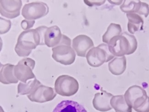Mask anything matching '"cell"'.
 Listing matches in <instances>:
<instances>
[{
  "label": "cell",
  "instance_id": "6da1fadb",
  "mask_svg": "<svg viewBox=\"0 0 149 112\" xmlns=\"http://www.w3.org/2000/svg\"><path fill=\"white\" fill-rule=\"evenodd\" d=\"M48 27L41 26L36 29L22 32L17 39L15 51L18 56L26 57L30 55L33 50L39 45H45V34Z\"/></svg>",
  "mask_w": 149,
  "mask_h": 112
},
{
  "label": "cell",
  "instance_id": "7a4b0ae2",
  "mask_svg": "<svg viewBox=\"0 0 149 112\" xmlns=\"http://www.w3.org/2000/svg\"><path fill=\"white\" fill-rule=\"evenodd\" d=\"M108 48L112 55L121 57L133 54L137 48L138 43L135 36L124 32L114 37L108 43Z\"/></svg>",
  "mask_w": 149,
  "mask_h": 112
},
{
  "label": "cell",
  "instance_id": "3957f363",
  "mask_svg": "<svg viewBox=\"0 0 149 112\" xmlns=\"http://www.w3.org/2000/svg\"><path fill=\"white\" fill-rule=\"evenodd\" d=\"M71 45V39L63 35L60 43L52 48V58L58 63L64 65L73 64L75 60L76 53Z\"/></svg>",
  "mask_w": 149,
  "mask_h": 112
},
{
  "label": "cell",
  "instance_id": "277c9868",
  "mask_svg": "<svg viewBox=\"0 0 149 112\" xmlns=\"http://www.w3.org/2000/svg\"><path fill=\"white\" fill-rule=\"evenodd\" d=\"M114 57L109 51L108 45L104 43L90 49L86 56L88 64L95 68L102 66L104 63L111 60Z\"/></svg>",
  "mask_w": 149,
  "mask_h": 112
},
{
  "label": "cell",
  "instance_id": "5b68a950",
  "mask_svg": "<svg viewBox=\"0 0 149 112\" xmlns=\"http://www.w3.org/2000/svg\"><path fill=\"white\" fill-rule=\"evenodd\" d=\"M79 84L74 78L62 75L56 79L55 83V90L57 94L63 97H71L78 92Z\"/></svg>",
  "mask_w": 149,
  "mask_h": 112
},
{
  "label": "cell",
  "instance_id": "8992f818",
  "mask_svg": "<svg viewBox=\"0 0 149 112\" xmlns=\"http://www.w3.org/2000/svg\"><path fill=\"white\" fill-rule=\"evenodd\" d=\"M35 65L36 62L31 58H24L14 67L15 77L23 83H27V81L29 79L36 78L35 74L33 73Z\"/></svg>",
  "mask_w": 149,
  "mask_h": 112
},
{
  "label": "cell",
  "instance_id": "52a82bcc",
  "mask_svg": "<svg viewBox=\"0 0 149 112\" xmlns=\"http://www.w3.org/2000/svg\"><path fill=\"white\" fill-rule=\"evenodd\" d=\"M49 11L48 6L44 2H33L24 5L22 15L26 20H35L45 16Z\"/></svg>",
  "mask_w": 149,
  "mask_h": 112
},
{
  "label": "cell",
  "instance_id": "ba28073f",
  "mask_svg": "<svg viewBox=\"0 0 149 112\" xmlns=\"http://www.w3.org/2000/svg\"><path fill=\"white\" fill-rule=\"evenodd\" d=\"M56 96L54 89L41 84L27 95V97L33 102L43 103L53 100Z\"/></svg>",
  "mask_w": 149,
  "mask_h": 112
},
{
  "label": "cell",
  "instance_id": "9c48e42d",
  "mask_svg": "<svg viewBox=\"0 0 149 112\" xmlns=\"http://www.w3.org/2000/svg\"><path fill=\"white\" fill-rule=\"evenodd\" d=\"M22 6L21 0H1L0 1V13L2 16L10 19L19 16Z\"/></svg>",
  "mask_w": 149,
  "mask_h": 112
},
{
  "label": "cell",
  "instance_id": "30bf717a",
  "mask_svg": "<svg viewBox=\"0 0 149 112\" xmlns=\"http://www.w3.org/2000/svg\"><path fill=\"white\" fill-rule=\"evenodd\" d=\"M94 46L93 41L86 35H79L72 40V48L79 57H85L88 51Z\"/></svg>",
  "mask_w": 149,
  "mask_h": 112
},
{
  "label": "cell",
  "instance_id": "8fae6325",
  "mask_svg": "<svg viewBox=\"0 0 149 112\" xmlns=\"http://www.w3.org/2000/svg\"><path fill=\"white\" fill-rule=\"evenodd\" d=\"M113 95L101 89L100 92L96 93L93 100L94 108L100 112H105L111 110L110 102Z\"/></svg>",
  "mask_w": 149,
  "mask_h": 112
},
{
  "label": "cell",
  "instance_id": "7c38bea8",
  "mask_svg": "<svg viewBox=\"0 0 149 112\" xmlns=\"http://www.w3.org/2000/svg\"><path fill=\"white\" fill-rule=\"evenodd\" d=\"M62 35L60 28L57 26L48 27L45 34V43L49 48L57 46L62 39Z\"/></svg>",
  "mask_w": 149,
  "mask_h": 112
},
{
  "label": "cell",
  "instance_id": "4fadbf2b",
  "mask_svg": "<svg viewBox=\"0 0 149 112\" xmlns=\"http://www.w3.org/2000/svg\"><path fill=\"white\" fill-rule=\"evenodd\" d=\"M15 65L10 64H1L0 81L2 84H16L19 82L14 75Z\"/></svg>",
  "mask_w": 149,
  "mask_h": 112
},
{
  "label": "cell",
  "instance_id": "5bb4252c",
  "mask_svg": "<svg viewBox=\"0 0 149 112\" xmlns=\"http://www.w3.org/2000/svg\"><path fill=\"white\" fill-rule=\"evenodd\" d=\"M52 112H87L78 102L71 100L62 101L56 105Z\"/></svg>",
  "mask_w": 149,
  "mask_h": 112
},
{
  "label": "cell",
  "instance_id": "9a60e30c",
  "mask_svg": "<svg viewBox=\"0 0 149 112\" xmlns=\"http://www.w3.org/2000/svg\"><path fill=\"white\" fill-rule=\"evenodd\" d=\"M127 17L129 20L127 29L130 33L134 34L136 32L143 30L144 21L139 15L136 13H127Z\"/></svg>",
  "mask_w": 149,
  "mask_h": 112
},
{
  "label": "cell",
  "instance_id": "2e32d148",
  "mask_svg": "<svg viewBox=\"0 0 149 112\" xmlns=\"http://www.w3.org/2000/svg\"><path fill=\"white\" fill-rule=\"evenodd\" d=\"M126 58L125 56L116 57L108 64V69L115 76L123 74L126 69Z\"/></svg>",
  "mask_w": 149,
  "mask_h": 112
},
{
  "label": "cell",
  "instance_id": "e0dca14e",
  "mask_svg": "<svg viewBox=\"0 0 149 112\" xmlns=\"http://www.w3.org/2000/svg\"><path fill=\"white\" fill-rule=\"evenodd\" d=\"M146 94H147L146 92L141 86L133 85L130 87L125 93L124 99L127 105L132 108L133 102L137 98Z\"/></svg>",
  "mask_w": 149,
  "mask_h": 112
},
{
  "label": "cell",
  "instance_id": "ac0fdd59",
  "mask_svg": "<svg viewBox=\"0 0 149 112\" xmlns=\"http://www.w3.org/2000/svg\"><path fill=\"white\" fill-rule=\"evenodd\" d=\"M110 104L116 112H132V108L127 104L123 95L113 96L111 100Z\"/></svg>",
  "mask_w": 149,
  "mask_h": 112
},
{
  "label": "cell",
  "instance_id": "d6986e66",
  "mask_svg": "<svg viewBox=\"0 0 149 112\" xmlns=\"http://www.w3.org/2000/svg\"><path fill=\"white\" fill-rule=\"evenodd\" d=\"M41 85L40 82L36 78L27 83L20 82L17 86V93L21 95H29L36 88Z\"/></svg>",
  "mask_w": 149,
  "mask_h": 112
},
{
  "label": "cell",
  "instance_id": "ffe728a7",
  "mask_svg": "<svg viewBox=\"0 0 149 112\" xmlns=\"http://www.w3.org/2000/svg\"><path fill=\"white\" fill-rule=\"evenodd\" d=\"M132 108L137 112H149V97L147 94L137 98L133 102Z\"/></svg>",
  "mask_w": 149,
  "mask_h": 112
},
{
  "label": "cell",
  "instance_id": "44dd1931",
  "mask_svg": "<svg viewBox=\"0 0 149 112\" xmlns=\"http://www.w3.org/2000/svg\"><path fill=\"white\" fill-rule=\"evenodd\" d=\"M122 33V28L119 24L111 23L108 26L107 32L102 36V41L108 44L111 40L114 37L119 36Z\"/></svg>",
  "mask_w": 149,
  "mask_h": 112
},
{
  "label": "cell",
  "instance_id": "7402d4cb",
  "mask_svg": "<svg viewBox=\"0 0 149 112\" xmlns=\"http://www.w3.org/2000/svg\"><path fill=\"white\" fill-rule=\"evenodd\" d=\"M141 1H124L120 7L122 11L125 13H134L137 14L141 8Z\"/></svg>",
  "mask_w": 149,
  "mask_h": 112
},
{
  "label": "cell",
  "instance_id": "603a6c76",
  "mask_svg": "<svg viewBox=\"0 0 149 112\" xmlns=\"http://www.w3.org/2000/svg\"><path fill=\"white\" fill-rule=\"evenodd\" d=\"M139 15H144L145 17H147L149 14V5L145 2H141V7L137 13Z\"/></svg>",
  "mask_w": 149,
  "mask_h": 112
},
{
  "label": "cell",
  "instance_id": "cb8c5ba5",
  "mask_svg": "<svg viewBox=\"0 0 149 112\" xmlns=\"http://www.w3.org/2000/svg\"><path fill=\"white\" fill-rule=\"evenodd\" d=\"M35 23V20H24L21 24V26L24 30H27L34 26Z\"/></svg>",
  "mask_w": 149,
  "mask_h": 112
}]
</instances>
